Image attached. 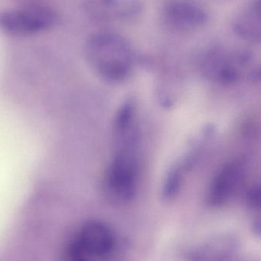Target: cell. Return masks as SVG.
<instances>
[{"mask_svg":"<svg viewBox=\"0 0 261 261\" xmlns=\"http://www.w3.org/2000/svg\"><path fill=\"white\" fill-rule=\"evenodd\" d=\"M84 57L90 68L107 82H124L134 67L131 44L122 35L113 32L92 35L84 45Z\"/></svg>","mask_w":261,"mask_h":261,"instance_id":"obj_1","label":"cell"},{"mask_svg":"<svg viewBox=\"0 0 261 261\" xmlns=\"http://www.w3.org/2000/svg\"><path fill=\"white\" fill-rule=\"evenodd\" d=\"M139 138L131 137L116 141V151L108 166L103 193L114 205H125L136 196L139 179L138 161Z\"/></svg>","mask_w":261,"mask_h":261,"instance_id":"obj_2","label":"cell"},{"mask_svg":"<svg viewBox=\"0 0 261 261\" xmlns=\"http://www.w3.org/2000/svg\"><path fill=\"white\" fill-rule=\"evenodd\" d=\"M116 239L113 228L98 219L86 221L70 236L64 261H106L113 254Z\"/></svg>","mask_w":261,"mask_h":261,"instance_id":"obj_3","label":"cell"},{"mask_svg":"<svg viewBox=\"0 0 261 261\" xmlns=\"http://www.w3.org/2000/svg\"><path fill=\"white\" fill-rule=\"evenodd\" d=\"M58 20L55 10L42 5L0 12V30L14 36L35 35L52 29Z\"/></svg>","mask_w":261,"mask_h":261,"instance_id":"obj_4","label":"cell"},{"mask_svg":"<svg viewBox=\"0 0 261 261\" xmlns=\"http://www.w3.org/2000/svg\"><path fill=\"white\" fill-rule=\"evenodd\" d=\"M165 27L176 33H194L209 19L208 11L197 0H165L161 10Z\"/></svg>","mask_w":261,"mask_h":261,"instance_id":"obj_5","label":"cell"},{"mask_svg":"<svg viewBox=\"0 0 261 261\" xmlns=\"http://www.w3.org/2000/svg\"><path fill=\"white\" fill-rule=\"evenodd\" d=\"M81 9L97 22L127 24L142 16L144 6L141 0H81Z\"/></svg>","mask_w":261,"mask_h":261,"instance_id":"obj_6","label":"cell"},{"mask_svg":"<svg viewBox=\"0 0 261 261\" xmlns=\"http://www.w3.org/2000/svg\"><path fill=\"white\" fill-rule=\"evenodd\" d=\"M251 60L250 55L244 52L231 55L222 47H211L202 57L201 70L208 79L230 85L240 77V66L249 64Z\"/></svg>","mask_w":261,"mask_h":261,"instance_id":"obj_7","label":"cell"},{"mask_svg":"<svg viewBox=\"0 0 261 261\" xmlns=\"http://www.w3.org/2000/svg\"><path fill=\"white\" fill-rule=\"evenodd\" d=\"M245 176V167L240 161L225 164L216 173L208 188V204L220 208L228 204L240 190Z\"/></svg>","mask_w":261,"mask_h":261,"instance_id":"obj_8","label":"cell"},{"mask_svg":"<svg viewBox=\"0 0 261 261\" xmlns=\"http://www.w3.org/2000/svg\"><path fill=\"white\" fill-rule=\"evenodd\" d=\"M239 248L235 234L219 233L196 245L188 254V261H234Z\"/></svg>","mask_w":261,"mask_h":261,"instance_id":"obj_9","label":"cell"},{"mask_svg":"<svg viewBox=\"0 0 261 261\" xmlns=\"http://www.w3.org/2000/svg\"><path fill=\"white\" fill-rule=\"evenodd\" d=\"M235 35L251 43L260 42L261 38L260 4L255 0L244 8L234 17L232 22Z\"/></svg>","mask_w":261,"mask_h":261,"instance_id":"obj_10","label":"cell"},{"mask_svg":"<svg viewBox=\"0 0 261 261\" xmlns=\"http://www.w3.org/2000/svg\"><path fill=\"white\" fill-rule=\"evenodd\" d=\"M247 205L253 211H259L260 208V188L259 184L253 186L247 193Z\"/></svg>","mask_w":261,"mask_h":261,"instance_id":"obj_11","label":"cell"}]
</instances>
